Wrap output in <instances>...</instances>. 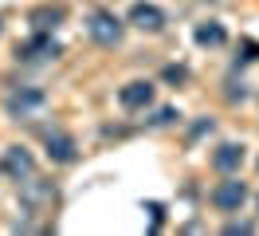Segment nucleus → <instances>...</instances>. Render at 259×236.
Wrapping results in <instances>:
<instances>
[{"mask_svg": "<svg viewBox=\"0 0 259 236\" xmlns=\"http://www.w3.org/2000/svg\"><path fill=\"white\" fill-rule=\"evenodd\" d=\"M44 107H48V94L39 91V87H12V91L4 94V114L16 118V122H28Z\"/></svg>", "mask_w": 259, "mask_h": 236, "instance_id": "obj_1", "label": "nucleus"}, {"mask_svg": "<svg viewBox=\"0 0 259 236\" xmlns=\"http://www.w3.org/2000/svg\"><path fill=\"white\" fill-rule=\"evenodd\" d=\"M122 31H126V24L114 12H106V8H95V12L87 16V36H91L98 47H118L122 44Z\"/></svg>", "mask_w": 259, "mask_h": 236, "instance_id": "obj_2", "label": "nucleus"}, {"mask_svg": "<svg viewBox=\"0 0 259 236\" xmlns=\"http://www.w3.org/2000/svg\"><path fill=\"white\" fill-rule=\"evenodd\" d=\"M20 185V205L28 209V213H39V209H51V201H55V185L51 181H44V177H24V181H16Z\"/></svg>", "mask_w": 259, "mask_h": 236, "instance_id": "obj_3", "label": "nucleus"}, {"mask_svg": "<svg viewBox=\"0 0 259 236\" xmlns=\"http://www.w3.org/2000/svg\"><path fill=\"white\" fill-rule=\"evenodd\" d=\"M243 201H247V185H243L236 173H224V181L212 189V205H216L220 213H240Z\"/></svg>", "mask_w": 259, "mask_h": 236, "instance_id": "obj_4", "label": "nucleus"}, {"mask_svg": "<svg viewBox=\"0 0 259 236\" xmlns=\"http://www.w3.org/2000/svg\"><path fill=\"white\" fill-rule=\"evenodd\" d=\"M63 47H59V40L51 36V31H35L28 44H20L16 47V59L20 63H48V59H55Z\"/></svg>", "mask_w": 259, "mask_h": 236, "instance_id": "obj_5", "label": "nucleus"}, {"mask_svg": "<svg viewBox=\"0 0 259 236\" xmlns=\"http://www.w3.org/2000/svg\"><path fill=\"white\" fill-rule=\"evenodd\" d=\"M0 170L8 173L12 181H24V177H32L35 173V157L28 146H8L4 150V157H0Z\"/></svg>", "mask_w": 259, "mask_h": 236, "instance_id": "obj_6", "label": "nucleus"}, {"mask_svg": "<svg viewBox=\"0 0 259 236\" xmlns=\"http://www.w3.org/2000/svg\"><path fill=\"white\" fill-rule=\"evenodd\" d=\"M126 20H130V24H134L138 31H149V36L165 31V12L157 8V4H149V0H138V4L130 8Z\"/></svg>", "mask_w": 259, "mask_h": 236, "instance_id": "obj_7", "label": "nucleus"}, {"mask_svg": "<svg viewBox=\"0 0 259 236\" xmlns=\"http://www.w3.org/2000/svg\"><path fill=\"white\" fill-rule=\"evenodd\" d=\"M44 146H48V157L59 161V165H67V161L79 157V146H75V138H71L67 130H44Z\"/></svg>", "mask_w": 259, "mask_h": 236, "instance_id": "obj_8", "label": "nucleus"}, {"mask_svg": "<svg viewBox=\"0 0 259 236\" xmlns=\"http://www.w3.org/2000/svg\"><path fill=\"white\" fill-rule=\"evenodd\" d=\"M118 103L126 110H146L149 103H153V83L149 79H134V83H126L122 91H118Z\"/></svg>", "mask_w": 259, "mask_h": 236, "instance_id": "obj_9", "label": "nucleus"}, {"mask_svg": "<svg viewBox=\"0 0 259 236\" xmlns=\"http://www.w3.org/2000/svg\"><path fill=\"white\" fill-rule=\"evenodd\" d=\"M243 157H247V146H240V142H220L216 154H212V165H216V173H240Z\"/></svg>", "mask_w": 259, "mask_h": 236, "instance_id": "obj_10", "label": "nucleus"}, {"mask_svg": "<svg viewBox=\"0 0 259 236\" xmlns=\"http://www.w3.org/2000/svg\"><path fill=\"white\" fill-rule=\"evenodd\" d=\"M193 40H196L200 47H224V44H228V31H224V24H216V20H204V24H196Z\"/></svg>", "mask_w": 259, "mask_h": 236, "instance_id": "obj_11", "label": "nucleus"}, {"mask_svg": "<svg viewBox=\"0 0 259 236\" xmlns=\"http://www.w3.org/2000/svg\"><path fill=\"white\" fill-rule=\"evenodd\" d=\"M59 20H63V8H59V4H55V8L44 4V8H35V12H32V28L35 31H51Z\"/></svg>", "mask_w": 259, "mask_h": 236, "instance_id": "obj_12", "label": "nucleus"}, {"mask_svg": "<svg viewBox=\"0 0 259 236\" xmlns=\"http://www.w3.org/2000/svg\"><path fill=\"white\" fill-rule=\"evenodd\" d=\"M247 94H251V91H247L243 79H240V83H236V79H228V83H224V98H228V103H243Z\"/></svg>", "mask_w": 259, "mask_h": 236, "instance_id": "obj_13", "label": "nucleus"}, {"mask_svg": "<svg viewBox=\"0 0 259 236\" xmlns=\"http://www.w3.org/2000/svg\"><path fill=\"white\" fill-rule=\"evenodd\" d=\"M247 232H255L251 220H228L224 224V236H247Z\"/></svg>", "mask_w": 259, "mask_h": 236, "instance_id": "obj_14", "label": "nucleus"}, {"mask_svg": "<svg viewBox=\"0 0 259 236\" xmlns=\"http://www.w3.org/2000/svg\"><path fill=\"white\" fill-rule=\"evenodd\" d=\"M173 118H181L177 107H161V110H153V118H149V126H169Z\"/></svg>", "mask_w": 259, "mask_h": 236, "instance_id": "obj_15", "label": "nucleus"}, {"mask_svg": "<svg viewBox=\"0 0 259 236\" xmlns=\"http://www.w3.org/2000/svg\"><path fill=\"white\" fill-rule=\"evenodd\" d=\"M212 126H216L212 118H196V122H193V130H189V142L204 138V134H212Z\"/></svg>", "mask_w": 259, "mask_h": 236, "instance_id": "obj_16", "label": "nucleus"}, {"mask_svg": "<svg viewBox=\"0 0 259 236\" xmlns=\"http://www.w3.org/2000/svg\"><path fill=\"white\" fill-rule=\"evenodd\" d=\"M165 79H169V83H185V79H189V67H165Z\"/></svg>", "mask_w": 259, "mask_h": 236, "instance_id": "obj_17", "label": "nucleus"}, {"mask_svg": "<svg viewBox=\"0 0 259 236\" xmlns=\"http://www.w3.org/2000/svg\"><path fill=\"white\" fill-rule=\"evenodd\" d=\"M243 55H240V59H259V44H251V40H243Z\"/></svg>", "mask_w": 259, "mask_h": 236, "instance_id": "obj_18", "label": "nucleus"}, {"mask_svg": "<svg viewBox=\"0 0 259 236\" xmlns=\"http://www.w3.org/2000/svg\"><path fill=\"white\" fill-rule=\"evenodd\" d=\"M255 205H259V197H255Z\"/></svg>", "mask_w": 259, "mask_h": 236, "instance_id": "obj_19", "label": "nucleus"}, {"mask_svg": "<svg viewBox=\"0 0 259 236\" xmlns=\"http://www.w3.org/2000/svg\"><path fill=\"white\" fill-rule=\"evenodd\" d=\"M0 28H4V24H0Z\"/></svg>", "mask_w": 259, "mask_h": 236, "instance_id": "obj_20", "label": "nucleus"}]
</instances>
